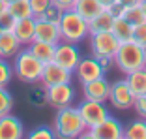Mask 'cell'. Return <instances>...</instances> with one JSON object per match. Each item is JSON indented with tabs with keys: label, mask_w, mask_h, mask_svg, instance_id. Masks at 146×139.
I'll return each instance as SVG.
<instances>
[{
	"label": "cell",
	"mask_w": 146,
	"mask_h": 139,
	"mask_svg": "<svg viewBox=\"0 0 146 139\" xmlns=\"http://www.w3.org/2000/svg\"><path fill=\"white\" fill-rule=\"evenodd\" d=\"M96 58H98L99 66H101L105 72H109V70L114 66V58H112V57H96Z\"/></svg>",
	"instance_id": "obj_36"
},
{
	"label": "cell",
	"mask_w": 146,
	"mask_h": 139,
	"mask_svg": "<svg viewBox=\"0 0 146 139\" xmlns=\"http://www.w3.org/2000/svg\"><path fill=\"white\" fill-rule=\"evenodd\" d=\"M125 139H146V120L139 117L137 120H131L124 128Z\"/></svg>",
	"instance_id": "obj_25"
},
{
	"label": "cell",
	"mask_w": 146,
	"mask_h": 139,
	"mask_svg": "<svg viewBox=\"0 0 146 139\" xmlns=\"http://www.w3.org/2000/svg\"><path fill=\"white\" fill-rule=\"evenodd\" d=\"M75 74H77V79L81 83H86V81H92V79L103 77V75H105V70L99 66L98 58L92 55V57L81 58V62H79L77 68H75Z\"/></svg>",
	"instance_id": "obj_13"
},
{
	"label": "cell",
	"mask_w": 146,
	"mask_h": 139,
	"mask_svg": "<svg viewBox=\"0 0 146 139\" xmlns=\"http://www.w3.org/2000/svg\"><path fill=\"white\" fill-rule=\"evenodd\" d=\"M139 4H141V8L144 9V15H146V0H141V2H139Z\"/></svg>",
	"instance_id": "obj_40"
},
{
	"label": "cell",
	"mask_w": 146,
	"mask_h": 139,
	"mask_svg": "<svg viewBox=\"0 0 146 139\" xmlns=\"http://www.w3.org/2000/svg\"><path fill=\"white\" fill-rule=\"evenodd\" d=\"M144 51H146V47H144Z\"/></svg>",
	"instance_id": "obj_43"
},
{
	"label": "cell",
	"mask_w": 146,
	"mask_h": 139,
	"mask_svg": "<svg viewBox=\"0 0 146 139\" xmlns=\"http://www.w3.org/2000/svg\"><path fill=\"white\" fill-rule=\"evenodd\" d=\"M141 0H118V4H122V6H125V8H129V6H135V4H139Z\"/></svg>",
	"instance_id": "obj_38"
},
{
	"label": "cell",
	"mask_w": 146,
	"mask_h": 139,
	"mask_svg": "<svg viewBox=\"0 0 146 139\" xmlns=\"http://www.w3.org/2000/svg\"><path fill=\"white\" fill-rule=\"evenodd\" d=\"M13 34L17 36V39L23 45H30L36 39V17L19 19V21L15 23Z\"/></svg>",
	"instance_id": "obj_16"
},
{
	"label": "cell",
	"mask_w": 146,
	"mask_h": 139,
	"mask_svg": "<svg viewBox=\"0 0 146 139\" xmlns=\"http://www.w3.org/2000/svg\"><path fill=\"white\" fill-rule=\"evenodd\" d=\"M133 109H135V113H137L139 117H141V118H144V120H146V94H142V96H137V98H135Z\"/></svg>",
	"instance_id": "obj_34"
},
{
	"label": "cell",
	"mask_w": 146,
	"mask_h": 139,
	"mask_svg": "<svg viewBox=\"0 0 146 139\" xmlns=\"http://www.w3.org/2000/svg\"><path fill=\"white\" fill-rule=\"evenodd\" d=\"M109 92H111V83L105 79V75L82 83V94L88 100H96V102H103L105 104L109 100Z\"/></svg>",
	"instance_id": "obj_12"
},
{
	"label": "cell",
	"mask_w": 146,
	"mask_h": 139,
	"mask_svg": "<svg viewBox=\"0 0 146 139\" xmlns=\"http://www.w3.org/2000/svg\"><path fill=\"white\" fill-rule=\"evenodd\" d=\"M60 26V36L62 41H69V43H81L90 36V28H88V21L81 17L75 9H68L62 13V19L58 23Z\"/></svg>",
	"instance_id": "obj_4"
},
{
	"label": "cell",
	"mask_w": 146,
	"mask_h": 139,
	"mask_svg": "<svg viewBox=\"0 0 146 139\" xmlns=\"http://www.w3.org/2000/svg\"><path fill=\"white\" fill-rule=\"evenodd\" d=\"M75 100V88L71 83H58L47 87V104L54 109H62L73 104Z\"/></svg>",
	"instance_id": "obj_10"
},
{
	"label": "cell",
	"mask_w": 146,
	"mask_h": 139,
	"mask_svg": "<svg viewBox=\"0 0 146 139\" xmlns=\"http://www.w3.org/2000/svg\"><path fill=\"white\" fill-rule=\"evenodd\" d=\"M39 83H41L43 87H52V85H58V83H71V72L62 68V66H58L52 60V62L43 66Z\"/></svg>",
	"instance_id": "obj_11"
},
{
	"label": "cell",
	"mask_w": 146,
	"mask_h": 139,
	"mask_svg": "<svg viewBox=\"0 0 146 139\" xmlns=\"http://www.w3.org/2000/svg\"><path fill=\"white\" fill-rule=\"evenodd\" d=\"M125 81H127L131 92L135 94V98H137V96L146 94V68L127 74V75H125Z\"/></svg>",
	"instance_id": "obj_21"
},
{
	"label": "cell",
	"mask_w": 146,
	"mask_h": 139,
	"mask_svg": "<svg viewBox=\"0 0 146 139\" xmlns=\"http://www.w3.org/2000/svg\"><path fill=\"white\" fill-rule=\"evenodd\" d=\"M112 34L120 39V41H129V39H133V25L129 21H125L124 17H114Z\"/></svg>",
	"instance_id": "obj_23"
},
{
	"label": "cell",
	"mask_w": 146,
	"mask_h": 139,
	"mask_svg": "<svg viewBox=\"0 0 146 139\" xmlns=\"http://www.w3.org/2000/svg\"><path fill=\"white\" fill-rule=\"evenodd\" d=\"M15 23H17V19L8 11V8L0 13V26H2V30H13L15 28Z\"/></svg>",
	"instance_id": "obj_31"
},
{
	"label": "cell",
	"mask_w": 146,
	"mask_h": 139,
	"mask_svg": "<svg viewBox=\"0 0 146 139\" xmlns=\"http://www.w3.org/2000/svg\"><path fill=\"white\" fill-rule=\"evenodd\" d=\"M26 102L38 109L47 105V87H43L41 83H32V87L26 92Z\"/></svg>",
	"instance_id": "obj_22"
},
{
	"label": "cell",
	"mask_w": 146,
	"mask_h": 139,
	"mask_svg": "<svg viewBox=\"0 0 146 139\" xmlns=\"http://www.w3.org/2000/svg\"><path fill=\"white\" fill-rule=\"evenodd\" d=\"M43 62L38 57H34L30 53V49H21V51L15 55V60H13V75L19 79V81L26 83V85H32V83H39L41 79V72H43Z\"/></svg>",
	"instance_id": "obj_3"
},
{
	"label": "cell",
	"mask_w": 146,
	"mask_h": 139,
	"mask_svg": "<svg viewBox=\"0 0 146 139\" xmlns=\"http://www.w3.org/2000/svg\"><path fill=\"white\" fill-rule=\"evenodd\" d=\"M36 39L49 41V43H58V41H62L60 26L56 25V23L45 21L41 17H36Z\"/></svg>",
	"instance_id": "obj_15"
},
{
	"label": "cell",
	"mask_w": 146,
	"mask_h": 139,
	"mask_svg": "<svg viewBox=\"0 0 146 139\" xmlns=\"http://www.w3.org/2000/svg\"><path fill=\"white\" fill-rule=\"evenodd\" d=\"M6 8H8V4H6L4 0H0V13L4 11V9H6Z\"/></svg>",
	"instance_id": "obj_39"
},
{
	"label": "cell",
	"mask_w": 146,
	"mask_h": 139,
	"mask_svg": "<svg viewBox=\"0 0 146 139\" xmlns=\"http://www.w3.org/2000/svg\"><path fill=\"white\" fill-rule=\"evenodd\" d=\"M75 2H77V0H52V6L60 8L62 11H68V9L75 8Z\"/></svg>",
	"instance_id": "obj_35"
},
{
	"label": "cell",
	"mask_w": 146,
	"mask_h": 139,
	"mask_svg": "<svg viewBox=\"0 0 146 139\" xmlns=\"http://www.w3.org/2000/svg\"><path fill=\"white\" fill-rule=\"evenodd\" d=\"M81 51H79L77 43H69V41H58L56 43V51H54V62L62 68L75 72L77 64L81 62Z\"/></svg>",
	"instance_id": "obj_9"
},
{
	"label": "cell",
	"mask_w": 146,
	"mask_h": 139,
	"mask_svg": "<svg viewBox=\"0 0 146 139\" xmlns=\"http://www.w3.org/2000/svg\"><path fill=\"white\" fill-rule=\"evenodd\" d=\"M2 32H4V30H2V26H0V34H2Z\"/></svg>",
	"instance_id": "obj_42"
},
{
	"label": "cell",
	"mask_w": 146,
	"mask_h": 139,
	"mask_svg": "<svg viewBox=\"0 0 146 139\" xmlns=\"http://www.w3.org/2000/svg\"><path fill=\"white\" fill-rule=\"evenodd\" d=\"M8 11L17 21L19 19H26V17H34V11L30 8V0H11L8 4Z\"/></svg>",
	"instance_id": "obj_24"
},
{
	"label": "cell",
	"mask_w": 146,
	"mask_h": 139,
	"mask_svg": "<svg viewBox=\"0 0 146 139\" xmlns=\"http://www.w3.org/2000/svg\"><path fill=\"white\" fill-rule=\"evenodd\" d=\"M4 2H6V4H9V2H11V0H4Z\"/></svg>",
	"instance_id": "obj_41"
},
{
	"label": "cell",
	"mask_w": 146,
	"mask_h": 139,
	"mask_svg": "<svg viewBox=\"0 0 146 139\" xmlns=\"http://www.w3.org/2000/svg\"><path fill=\"white\" fill-rule=\"evenodd\" d=\"M90 51L94 57H112L114 58L116 51L120 47V39L112 34V30L109 32H96L90 34Z\"/></svg>",
	"instance_id": "obj_5"
},
{
	"label": "cell",
	"mask_w": 146,
	"mask_h": 139,
	"mask_svg": "<svg viewBox=\"0 0 146 139\" xmlns=\"http://www.w3.org/2000/svg\"><path fill=\"white\" fill-rule=\"evenodd\" d=\"M23 43L17 39V36L13 34V30H4L0 34V57L2 58H9L15 57L21 51Z\"/></svg>",
	"instance_id": "obj_17"
},
{
	"label": "cell",
	"mask_w": 146,
	"mask_h": 139,
	"mask_svg": "<svg viewBox=\"0 0 146 139\" xmlns=\"http://www.w3.org/2000/svg\"><path fill=\"white\" fill-rule=\"evenodd\" d=\"M109 102L114 109L118 111H127V109H133L135 104V94L131 92L127 81L120 79V81L111 83V92H109Z\"/></svg>",
	"instance_id": "obj_7"
},
{
	"label": "cell",
	"mask_w": 146,
	"mask_h": 139,
	"mask_svg": "<svg viewBox=\"0 0 146 139\" xmlns=\"http://www.w3.org/2000/svg\"><path fill=\"white\" fill-rule=\"evenodd\" d=\"M28 137L30 139H54L56 134L52 128L49 126H38L36 130H32L30 134H28Z\"/></svg>",
	"instance_id": "obj_29"
},
{
	"label": "cell",
	"mask_w": 146,
	"mask_h": 139,
	"mask_svg": "<svg viewBox=\"0 0 146 139\" xmlns=\"http://www.w3.org/2000/svg\"><path fill=\"white\" fill-rule=\"evenodd\" d=\"M88 130L82 120L77 107L68 105V107L56 109L54 117V134L60 139H77L82 137V134Z\"/></svg>",
	"instance_id": "obj_1"
},
{
	"label": "cell",
	"mask_w": 146,
	"mask_h": 139,
	"mask_svg": "<svg viewBox=\"0 0 146 139\" xmlns=\"http://www.w3.org/2000/svg\"><path fill=\"white\" fill-rule=\"evenodd\" d=\"M98 2H99L101 6H103V9H111L112 6H114L116 2H118V0H98Z\"/></svg>",
	"instance_id": "obj_37"
},
{
	"label": "cell",
	"mask_w": 146,
	"mask_h": 139,
	"mask_svg": "<svg viewBox=\"0 0 146 139\" xmlns=\"http://www.w3.org/2000/svg\"><path fill=\"white\" fill-rule=\"evenodd\" d=\"M82 137L90 139H124V126L116 117L109 115L101 124H98L96 128H90L82 134Z\"/></svg>",
	"instance_id": "obj_8"
},
{
	"label": "cell",
	"mask_w": 146,
	"mask_h": 139,
	"mask_svg": "<svg viewBox=\"0 0 146 139\" xmlns=\"http://www.w3.org/2000/svg\"><path fill=\"white\" fill-rule=\"evenodd\" d=\"M112 23H114V15H112V11H111V9H103V11L98 13V15H96L92 21H88L90 34L112 30Z\"/></svg>",
	"instance_id": "obj_19"
},
{
	"label": "cell",
	"mask_w": 146,
	"mask_h": 139,
	"mask_svg": "<svg viewBox=\"0 0 146 139\" xmlns=\"http://www.w3.org/2000/svg\"><path fill=\"white\" fill-rule=\"evenodd\" d=\"M30 49V53L34 57H38L43 64L54 60V51H56V43H49V41H41V39H34L30 45H26Z\"/></svg>",
	"instance_id": "obj_18"
},
{
	"label": "cell",
	"mask_w": 146,
	"mask_h": 139,
	"mask_svg": "<svg viewBox=\"0 0 146 139\" xmlns=\"http://www.w3.org/2000/svg\"><path fill=\"white\" fill-rule=\"evenodd\" d=\"M73 9H75L81 17H84L86 21H92L98 13L103 11V6L99 4L98 0H77Z\"/></svg>",
	"instance_id": "obj_20"
},
{
	"label": "cell",
	"mask_w": 146,
	"mask_h": 139,
	"mask_svg": "<svg viewBox=\"0 0 146 139\" xmlns=\"http://www.w3.org/2000/svg\"><path fill=\"white\" fill-rule=\"evenodd\" d=\"M122 17L125 19V21H129L131 25H141V23L146 21V15H144V9L141 8V4H135V6H129V8H125L124 15Z\"/></svg>",
	"instance_id": "obj_26"
},
{
	"label": "cell",
	"mask_w": 146,
	"mask_h": 139,
	"mask_svg": "<svg viewBox=\"0 0 146 139\" xmlns=\"http://www.w3.org/2000/svg\"><path fill=\"white\" fill-rule=\"evenodd\" d=\"M77 109H79V113H81V117H82V120H84L88 130H90V128H96L98 124H101V122L109 117V111H107L103 102L88 100V98H84V100L77 105Z\"/></svg>",
	"instance_id": "obj_6"
},
{
	"label": "cell",
	"mask_w": 146,
	"mask_h": 139,
	"mask_svg": "<svg viewBox=\"0 0 146 139\" xmlns=\"http://www.w3.org/2000/svg\"><path fill=\"white\" fill-rule=\"evenodd\" d=\"M133 41H137L142 47H146V21L133 26Z\"/></svg>",
	"instance_id": "obj_32"
},
{
	"label": "cell",
	"mask_w": 146,
	"mask_h": 139,
	"mask_svg": "<svg viewBox=\"0 0 146 139\" xmlns=\"http://www.w3.org/2000/svg\"><path fill=\"white\" fill-rule=\"evenodd\" d=\"M62 13H64V11H62L60 8H56V6H49V8L39 15V17L45 19V21H51V23H56V25H58L60 19H62Z\"/></svg>",
	"instance_id": "obj_30"
},
{
	"label": "cell",
	"mask_w": 146,
	"mask_h": 139,
	"mask_svg": "<svg viewBox=\"0 0 146 139\" xmlns=\"http://www.w3.org/2000/svg\"><path fill=\"white\" fill-rule=\"evenodd\" d=\"M13 79V66L0 57V87H8Z\"/></svg>",
	"instance_id": "obj_28"
},
{
	"label": "cell",
	"mask_w": 146,
	"mask_h": 139,
	"mask_svg": "<svg viewBox=\"0 0 146 139\" xmlns=\"http://www.w3.org/2000/svg\"><path fill=\"white\" fill-rule=\"evenodd\" d=\"M13 105H15V102H13L11 92H9L6 87H0V117L11 113Z\"/></svg>",
	"instance_id": "obj_27"
},
{
	"label": "cell",
	"mask_w": 146,
	"mask_h": 139,
	"mask_svg": "<svg viewBox=\"0 0 146 139\" xmlns=\"http://www.w3.org/2000/svg\"><path fill=\"white\" fill-rule=\"evenodd\" d=\"M114 66H118L120 72L125 75L131 72L146 68V51L141 43L129 39V41H122L118 51L114 55Z\"/></svg>",
	"instance_id": "obj_2"
},
{
	"label": "cell",
	"mask_w": 146,
	"mask_h": 139,
	"mask_svg": "<svg viewBox=\"0 0 146 139\" xmlns=\"http://www.w3.org/2000/svg\"><path fill=\"white\" fill-rule=\"evenodd\" d=\"M25 137V126L19 117L4 115L0 117V139H21Z\"/></svg>",
	"instance_id": "obj_14"
},
{
	"label": "cell",
	"mask_w": 146,
	"mask_h": 139,
	"mask_svg": "<svg viewBox=\"0 0 146 139\" xmlns=\"http://www.w3.org/2000/svg\"><path fill=\"white\" fill-rule=\"evenodd\" d=\"M49 6H52V0H30V8L34 11V17H39Z\"/></svg>",
	"instance_id": "obj_33"
}]
</instances>
